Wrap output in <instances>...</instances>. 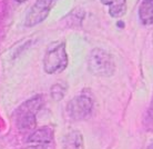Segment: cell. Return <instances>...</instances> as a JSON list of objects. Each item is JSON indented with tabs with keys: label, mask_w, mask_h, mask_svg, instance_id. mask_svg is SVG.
I'll use <instances>...</instances> for the list:
<instances>
[{
	"label": "cell",
	"mask_w": 153,
	"mask_h": 149,
	"mask_svg": "<svg viewBox=\"0 0 153 149\" xmlns=\"http://www.w3.org/2000/svg\"><path fill=\"white\" fill-rule=\"evenodd\" d=\"M68 66V56L65 42H53L47 49L43 58V69L47 73H59Z\"/></svg>",
	"instance_id": "1"
},
{
	"label": "cell",
	"mask_w": 153,
	"mask_h": 149,
	"mask_svg": "<svg viewBox=\"0 0 153 149\" xmlns=\"http://www.w3.org/2000/svg\"><path fill=\"white\" fill-rule=\"evenodd\" d=\"M42 105V96H36L23 103L16 111L17 126L21 131L33 129L36 127V115Z\"/></svg>",
	"instance_id": "2"
},
{
	"label": "cell",
	"mask_w": 153,
	"mask_h": 149,
	"mask_svg": "<svg viewBox=\"0 0 153 149\" xmlns=\"http://www.w3.org/2000/svg\"><path fill=\"white\" fill-rule=\"evenodd\" d=\"M89 69L96 76H111L115 70V64L111 55L105 50L96 48L89 56Z\"/></svg>",
	"instance_id": "3"
},
{
	"label": "cell",
	"mask_w": 153,
	"mask_h": 149,
	"mask_svg": "<svg viewBox=\"0 0 153 149\" xmlns=\"http://www.w3.org/2000/svg\"><path fill=\"white\" fill-rule=\"evenodd\" d=\"M57 0H37L26 15L25 26L35 27L47 19Z\"/></svg>",
	"instance_id": "4"
},
{
	"label": "cell",
	"mask_w": 153,
	"mask_h": 149,
	"mask_svg": "<svg viewBox=\"0 0 153 149\" xmlns=\"http://www.w3.org/2000/svg\"><path fill=\"white\" fill-rule=\"evenodd\" d=\"M92 106H93V103L89 96H76L67 105V114L70 118L74 120H80L85 118L91 112Z\"/></svg>",
	"instance_id": "5"
},
{
	"label": "cell",
	"mask_w": 153,
	"mask_h": 149,
	"mask_svg": "<svg viewBox=\"0 0 153 149\" xmlns=\"http://www.w3.org/2000/svg\"><path fill=\"white\" fill-rule=\"evenodd\" d=\"M53 142V130L50 127H42L30 135L28 144L37 149H45L50 147Z\"/></svg>",
	"instance_id": "6"
},
{
	"label": "cell",
	"mask_w": 153,
	"mask_h": 149,
	"mask_svg": "<svg viewBox=\"0 0 153 149\" xmlns=\"http://www.w3.org/2000/svg\"><path fill=\"white\" fill-rule=\"evenodd\" d=\"M139 19L142 25L149 26L153 23V0H142L139 8Z\"/></svg>",
	"instance_id": "7"
},
{
	"label": "cell",
	"mask_w": 153,
	"mask_h": 149,
	"mask_svg": "<svg viewBox=\"0 0 153 149\" xmlns=\"http://www.w3.org/2000/svg\"><path fill=\"white\" fill-rule=\"evenodd\" d=\"M101 2L109 7V13L113 18H120L126 11V0H101Z\"/></svg>",
	"instance_id": "8"
},
{
	"label": "cell",
	"mask_w": 153,
	"mask_h": 149,
	"mask_svg": "<svg viewBox=\"0 0 153 149\" xmlns=\"http://www.w3.org/2000/svg\"><path fill=\"white\" fill-rule=\"evenodd\" d=\"M63 149H83V138L79 131H71L65 137Z\"/></svg>",
	"instance_id": "9"
},
{
	"label": "cell",
	"mask_w": 153,
	"mask_h": 149,
	"mask_svg": "<svg viewBox=\"0 0 153 149\" xmlns=\"http://www.w3.org/2000/svg\"><path fill=\"white\" fill-rule=\"evenodd\" d=\"M65 88H63L62 85L60 84L54 85V86H52V88H51V96L56 100L62 99L63 96H65Z\"/></svg>",
	"instance_id": "10"
},
{
	"label": "cell",
	"mask_w": 153,
	"mask_h": 149,
	"mask_svg": "<svg viewBox=\"0 0 153 149\" xmlns=\"http://www.w3.org/2000/svg\"><path fill=\"white\" fill-rule=\"evenodd\" d=\"M17 2H25V1H27V0H15Z\"/></svg>",
	"instance_id": "11"
},
{
	"label": "cell",
	"mask_w": 153,
	"mask_h": 149,
	"mask_svg": "<svg viewBox=\"0 0 153 149\" xmlns=\"http://www.w3.org/2000/svg\"><path fill=\"white\" fill-rule=\"evenodd\" d=\"M149 149H153V144H151V145H150Z\"/></svg>",
	"instance_id": "12"
},
{
	"label": "cell",
	"mask_w": 153,
	"mask_h": 149,
	"mask_svg": "<svg viewBox=\"0 0 153 149\" xmlns=\"http://www.w3.org/2000/svg\"><path fill=\"white\" fill-rule=\"evenodd\" d=\"M152 42H153V37H152Z\"/></svg>",
	"instance_id": "13"
}]
</instances>
